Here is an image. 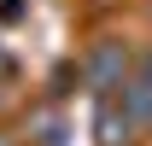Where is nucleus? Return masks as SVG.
Here are the masks:
<instances>
[{"instance_id": "f257e3e1", "label": "nucleus", "mask_w": 152, "mask_h": 146, "mask_svg": "<svg viewBox=\"0 0 152 146\" xmlns=\"http://www.w3.org/2000/svg\"><path fill=\"white\" fill-rule=\"evenodd\" d=\"M146 82H152V53H146Z\"/></svg>"}]
</instances>
